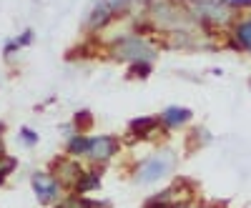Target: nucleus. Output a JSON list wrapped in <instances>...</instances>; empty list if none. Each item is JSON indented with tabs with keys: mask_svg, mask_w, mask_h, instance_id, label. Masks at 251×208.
Returning a JSON list of instances; mask_svg holds the SVG:
<instances>
[{
	"mask_svg": "<svg viewBox=\"0 0 251 208\" xmlns=\"http://www.w3.org/2000/svg\"><path fill=\"white\" fill-rule=\"evenodd\" d=\"M116 151H118L116 138H111V136H100V138H93V140H91L88 156L96 158V161H108Z\"/></svg>",
	"mask_w": 251,
	"mask_h": 208,
	"instance_id": "nucleus-4",
	"label": "nucleus"
},
{
	"mask_svg": "<svg viewBox=\"0 0 251 208\" xmlns=\"http://www.w3.org/2000/svg\"><path fill=\"white\" fill-rule=\"evenodd\" d=\"M106 3H108L111 10H121V8H126V0H106Z\"/></svg>",
	"mask_w": 251,
	"mask_h": 208,
	"instance_id": "nucleus-16",
	"label": "nucleus"
},
{
	"mask_svg": "<svg viewBox=\"0 0 251 208\" xmlns=\"http://www.w3.org/2000/svg\"><path fill=\"white\" fill-rule=\"evenodd\" d=\"M188 118H191V111H186V108H166L163 111V123L171 126V128L181 126V123H186Z\"/></svg>",
	"mask_w": 251,
	"mask_h": 208,
	"instance_id": "nucleus-6",
	"label": "nucleus"
},
{
	"mask_svg": "<svg viewBox=\"0 0 251 208\" xmlns=\"http://www.w3.org/2000/svg\"><path fill=\"white\" fill-rule=\"evenodd\" d=\"M20 133H23V138H25L28 143H35V133H30V128H23Z\"/></svg>",
	"mask_w": 251,
	"mask_h": 208,
	"instance_id": "nucleus-17",
	"label": "nucleus"
},
{
	"mask_svg": "<svg viewBox=\"0 0 251 208\" xmlns=\"http://www.w3.org/2000/svg\"><path fill=\"white\" fill-rule=\"evenodd\" d=\"M224 3L234 8H251V0H224Z\"/></svg>",
	"mask_w": 251,
	"mask_h": 208,
	"instance_id": "nucleus-14",
	"label": "nucleus"
},
{
	"mask_svg": "<svg viewBox=\"0 0 251 208\" xmlns=\"http://www.w3.org/2000/svg\"><path fill=\"white\" fill-rule=\"evenodd\" d=\"M236 40L251 50V20H241V23L236 25Z\"/></svg>",
	"mask_w": 251,
	"mask_h": 208,
	"instance_id": "nucleus-8",
	"label": "nucleus"
},
{
	"mask_svg": "<svg viewBox=\"0 0 251 208\" xmlns=\"http://www.w3.org/2000/svg\"><path fill=\"white\" fill-rule=\"evenodd\" d=\"M199 15L206 18V20H214V23H226L228 20V10L221 8V5H214V3H201L199 5Z\"/></svg>",
	"mask_w": 251,
	"mask_h": 208,
	"instance_id": "nucleus-5",
	"label": "nucleus"
},
{
	"mask_svg": "<svg viewBox=\"0 0 251 208\" xmlns=\"http://www.w3.org/2000/svg\"><path fill=\"white\" fill-rule=\"evenodd\" d=\"M60 208H88V203H83L80 198H68L60 203Z\"/></svg>",
	"mask_w": 251,
	"mask_h": 208,
	"instance_id": "nucleus-12",
	"label": "nucleus"
},
{
	"mask_svg": "<svg viewBox=\"0 0 251 208\" xmlns=\"http://www.w3.org/2000/svg\"><path fill=\"white\" fill-rule=\"evenodd\" d=\"M68 148H71V153H88V148H91V140L88 138H83V136H75L73 140H71V145H68Z\"/></svg>",
	"mask_w": 251,
	"mask_h": 208,
	"instance_id": "nucleus-10",
	"label": "nucleus"
},
{
	"mask_svg": "<svg viewBox=\"0 0 251 208\" xmlns=\"http://www.w3.org/2000/svg\"><path fill=\"white\" fill-rule=\"evenodd\" d=\"M158 126V118H138L131 123V128L136 133H149V128H156Z\"/></svg>",
	"mask_w": 251,
	"mask_h": 208,
	"instance_id": "nucleus-9",
	"label": "nucleus"
},
{
	"mask_svg": "<svg viewBox=\"0 0 251 208\" xmlns=\"http://www.w3.org/2000/svg\"><path fill=\"white\" fill-rule=\"evenodd\" d=\"M33 188H35V196L40 203H53L60 193L55 178H50L48 173H35L33 176Z\"/></svg>",
	"mask_w": 251,
	"mask_h": 208,
	"instance_id": "nucleus-3",
	"label": "nucleus"
},
{
	"mask_svg": "<svg viewBox=\"0 0 251 208\" xmlns=\"http://www.w3.org/2000/svg\"><path fill=\"white\" fill-rule=\"evenodd\" d=\"M133 70H136V75H149V63H136Z\"/></svg>",
	"mask_w": 251,
	"mask_h": 208,
	"instance_id": "nucleus-15",
	"label": "nucleus"
},
{
	"mask_svg": "<svg viewBox=\"0 0 251 208\" xmlns=\"http://www.w3.org/2000/svg\"><path fill=\"white\" fill-rule=\"evenodd\" d=\"M116 55L118 58H123V60H151V55H153V50L146 46V43H141V40H136V38H128V40H121V43L116 46Z\"/></svg>",
	"mask_w": 251,
	"mask_h": 208,
	"instance_id": "nucleus-2",
	"label": "nucleus"
},
{
	"mask_svg": "<svg viewBox=\"0 0 251 208\" xmlns=\"http://www.w3.org/2000/svg\"><path fill=\"white\" fill-rule=\"evenodd\" d=\"M171 165H174V156H171V153H158V156L149 158L146 163H141L138 181H141V183H153V181H158L161 176L169 173Z\"/></svg>",
	"mask_w": 251,
	"mask_h": 208,
	"instance_id": "nucleus-1",
	"label": "nucleus"
},
{
	"mask_svg": "<svg viewBox=\"0 0 251 208\" xmlns=\"http://www.w3.org/2000/svg\"><path fill=\"white\" fill-rule=\"evenodd\" d=\"M98 181H100V176L98 173H91V176H86V178H78V191H93L96 185H98Z\"/></svg>",
	"mask_w": 251,
	"mask_h": 208,
	"instance_id": "nucleus-11",
	"label": "nucleus"
},
{
	"mask_svg": "<svg viewBox=\"0 0 251 208\" xmlns=\"http://www.w3.org/2000/svg\"><path fill=\"white\" fill-rule=\"evenodd\" d=\"M111 8H108V3L106 0H100V3H96V8H93V13H91V18H88V25L91 28H98V25H103L106 20L111 18Z\"/></svg>",
	"mask_w": 251,
	"mask_h": 208,
	"instance_id": "nucleus-7",
	"label": "nucleus"
},
{
	"mask_svg": "<svg viewBox=\"0 0 251 208\" xmlns=\"http://www.w3.org/2000/svg\"><path fill=\"white\" fill-rule=\"evenodd\" d=\"M75 120H78V126H91V120H93V118H91V113L83 111V113L75 116Z\"/></svg>",
	"mask_w": 251,
	"mask_h": 208,
	"instance_id": "nucleus-13",
	"label": "nucleus"
}]
</instances>
